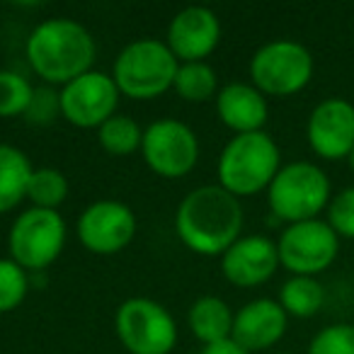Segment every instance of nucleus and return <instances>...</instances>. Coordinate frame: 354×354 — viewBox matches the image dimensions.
<instances>
[{"label": "nucleus", "instance_id": "f257e3e1", "mask_svg": "<svg viewBox=\"0 0 354 354\" xmlns=\"http://www.w3.org/2000/svg\"><path fill=\"white\" fill-rule=\"evenodd\" d=\"M175 231L185 248L197 255H223L241 238V199L226 192L221 185H202L180 202Z\"/></svg>", "mask_w": 354, "mask_h": 354}, {"label": "nucleus", "instance_id": "f03ea898", "mask_svg": "<svg viewBox=\"0 0 354 354\" xmlns=\"http://www.w3.org/2000/svg\"><path fill=\"white\" fill-rule=\"evenodd\" d=\"M27 61L46 85H68L93 71L95 39L80 22L68 17L44 20L27 39Z\"/></svg>", "mask_w": 354, "mask_h": 354}, {"label": "nucleus", "instance_id": "7ed1b4c3", "mask_svg": "<svg viewBox=\"0 0 354 354\" xmlns=\"http://www.w3.org/2000/svg\"><path fill=\"white\" fill-rule=\"evenodd\" d=\"M218 185L233 197H252L270 189L281 170V151L267 131L238 133L218 156Z\"/></svg>", "mask_w": 354, "mask_h": 354}, {"label": "nucleus", "instance_id": "20e7f679", "mask_svg": "<svg viewBox=\"0 0 354 354\" xmlns=\"http://www.w3.org/2000/svg\"><path fill=\"white\" fill-rule=\"evenodd\" d=\"M333 199L330 177L323 167L308 160H296L281 165L277 177L267 189V204L274 218L286 226L318 218Z\"/></svg>", "mask_w": 354, "mask_h": 354}, {"label": "nucleus", "instance_id": "39448f33", "mask_svg": "<svg viewBox=\"0 0 354 354\" xmlns=\"http://www.w3.org/2000/svg\"><path fill=\"white\" fill-rule=\"evenodd\" d=\"M180 61L165 41L136 39L114 59L112 78L119 95L131 100H156L175 85Z\"/></svg>", "mask_w": 354, "mask_h": 354}, {"label": "nucleus", "instance_id": "423d86ee", "mask_svg": "<svg viewBox=\"0 0 354 354\" xmlns=\"http://www.w3.org/2000/svg\"><path fill=\"white\" fill-rule=\"evenodd\" d=\"M313 56L294 39L262 44L250 59V80L265 97H291L313 78Z\"/></svg>", "mask_w": 354, "mask_h": 354}, {"label": "nucleus", "instance_id": "0eeeda50", "mask_svg": "<svg viewBox=\"0 0 354 354\" xmlns=\"http://www.w3.org/2000/svg\"><path fill=\"white\" fill-rule=\"evenodd\" d=\"M66 221L59 212L27 209L12 221L8 236L10 260L25 272H41L56 262L66 245Z\"/></svg>", "mask_w": 354, "mask_h": 354}, {"label": "nucleus", "instance_id": "6e6552de", "mask_svg": "<svg viewBox=\"0 0 354 354\" xmlns=\"http://www.w3.org/2000/svg\"><path fill=\"white\" fill-rule=\"evenodd\" d=\"M114 330L129 354H170L177 325L167 308L153 299H127L114 315Z\"/></svg>", "mask_w": 354, "mask_h": 354}, {"label": "nucleus", "instance_id": "1a4fd4ad", "mask_svg": "<svg viewBox=\"0 0 354 354\" xmlns=\"http://www.w3.org/2000/svg\"><path fill=\"white\" fill-rule=\"evenodd\" d=\"M279 265L291 272V277H318L339 255V236L328 221L291 223L281 231L277 241Z\"/></svg>", "mask_w": 354, "mask_h": 354}, {"label": "nucleus", "instance_id": "9d476101", "mask_svg": "<svg viewBox=\"0 0 354 354\" xmlns=\"http://www.w3.org/2000/svg\"><path fill=\"white\" fill-rule=\"evenodd\" d=\"M141 156L156 175L180 180L189 175L199 160L197 133L180 119H158L143 129Z\"/></svg>", "mask_w": 354, "mask_h": 354}, {"label": "nucleus", "instance_id": "9b49d317", "mask_svg": "<svg viewBox=\"0 0 354 354\" xmlns=\"http://www.w3.org/2000/svg\"><path fill=\"white\" fill-rule=\"evenodd\" d=\"M61 117L78 129H100L117 114L119 90L114 78L102 71H88L71 80L59 93Z\"/></svg>", "mask_w": 354, "mask_h": 354}, {"label": "nucleus", "instance_id": "f8f14e48", "mask_svg": "<svg viewBox=\"0 0 354 354\" xmlns=\"http://www.w3.org/2000/svg\"><path fill=\"white\" fill-rule=\"evenodd\" d=\"M136 236V216L122 202L100 199L78 218V241L95 255H117Z\"/></svg>", "mask_w": 354, "mask_h": 354}, {"label": "nucleus", "instance_id": "ddd939ff", "mask_svg": "<svg viewBox=\"0 0 354 354\" xmlns=\"http://www.w3.org/2000/svg\"><path fill=\"white\" fill-rule=\"evenodd\" d=\"M306 138L323 160H347L354 148V104L344 97L318 102L306 122Z\"/></svg>", "mask_w": 354, "mask_h": 354}, {"label": "nucleus", "instance_id": "4468645a", "mask_svg": "<svg viewBox=\"0 0 354 354\" xmlns=\"http://www.w3.org/2000/svg\"><path fill=\"white\" fill-rule=\"evenodd\" d=\"M221 41V22L204 6L180 10L167 25L165 44L180 64H197L212 56Z\"/></svg>", "mask_w": 354, "mask_h": 354}, {"label": "nucleus", "instance_id": "2eb2a0df", "mask_svg": "<svg viewBox=\"0 0 354 354\" xmlns=\"http://www.w3.org/2000/svg\"><path fill=\"white\" fill-rule=\"evenodd\" d=\"M277 267H279L277 243L267 236H241L221 255L223 277L241 289H252L270 281Z\"/></svg>", "mask_w": 354, "mask_h": 354}, {"label": "nucleus", "instance_id": "dca6fc26", "mask_svg": "<svg viewBox=\"0 0 354 354\" xmlns=\"http://www.w3.org/2000/svg\"><path fill=\"white\" fill-rule=\"evenodd\" d=\"M289 315L274 299H255L245 304L233 318L231 339L245 352H265L286 335Z\"/></svg>", "mask_w": 354, "mask_h": 354}, {"label": "nucleus", "instance_id": "f3484780", "mask_svg": "<svg viewBox=\"0 0 354 354\" xmlns=\"http://www.w3.org/2000/svg\"><path fill=\"white\" fill-rule=\"evenodd\" d=\"M216 114L223 127L238 133L265 131L270 119L267 97L252 83H228L216 95Z\"/></svg>", "mask_w": 354, "mask_h": 354}, {"label": "nucleus", "instance_id": "a211bd4d", "mask_svg": "<svg viewBox=\"0 0 354 354\" xmlns=\"http://www.w3.org/2000/svg\"><path fill=\"white\" fill-rule=\"evenodd\" d=\"M233 318L236 313L231 306L218 296H202L189 308V328L194 337L202 344H216L223 339H231L233 333Z\"/></svg>", "mask_w": 354, "mask_h": 354}, {"label": "nucleus", "instance_id": "6ab92c4d", "mask_svg": "<svg viewBox=\"0 0 354 354\" xmlns=\"http://www.w3.org/2000/svg\"><path fill=\"white\" fill-rule=\"evenodd\" d=\"M32 172L35 167L20 148L0 143V214L12 212L22 199H27Z\"/></svg>", "mask_w": 354, "mask_h": 354}, {"label": "nucleus", "instance_id": "aec40b11", "mask_svg": "<svg viewBox=\"0 0 354 354\" xmlns=\"http://www.w3.org/2000/svg\"><path fill=\"white\" fill-rule=\"evenodd\" d=\"M325 304V289L315 277H289L281 284L279 306L291 318H313Z\"/></svg>", "mask_w": 354, "mask_h": 354}, {"label": "nucleus", "instance_id": "412c9836", "mask_svg": "<svg viewBox=\"0 0 354 354\" xmlns=\"http://www.w3.org/2000/svg\"><path fill=\"white\" fill-rule=\"evenodd\" d=\"M175 93L185 100V102H207V100L216 97L218 78L216 71L204 61L197 64H180L175 75Z\"/></svg>", "mask_w": 354, "mask_h": 354}, {"label": "nucleus", "instance_id": "4be33fe9", "mask_svg": "<svg viewBox=\"0 0 354 354\" xmlns=\"http://www.w3.org/2000/svg\"><path fill=\"white\" fill-rule=\"evenodd\" d=\"M97 141L102 146V151H107L109 156L124 158V156H131L133 151H141L143 129L131 117L114 114L112 119H107L97 129Z\"/></svg>", "mask_w": 354, "mask_h": 354}, {"label": "nucleus", "instance_id": "5701e85b", "mask_svg": "<svg viewBox=\"0 0 354 354\" xmlns=\"http://www.w3.org/2000/svg\"><path fill=\"white\" fill-rule=\"evenodd\" d=\"M68 197V180L56 167H37L30 177V187H27V199L32 207L49 209L56 212Z\"/></svg>", "mask_w": 354, "mask_h": 354}, {"label": "nucleus", "instance_id": "b1692460", "mask_svg": "<svg viewBox=\"0 0 354 354\" xmlns=\"http://www.w3.org/2000/svg\"><path fill=\"white\" fill-rule=\"evenodd\" d=\"M35 88L15 71H0V119L20 117L32 102Z\"/></svg>", "mask_w": 354, "mask_h": 354}, {"label": "nucleus", "instance_id": "393cba45", "mask_svg": "<svg viewBox=\"0 0 354 354\" xmlns=\"http://www.w3.org/2000/svg\"><path fill=\"white\" fill-rule=\"evenodd\" d=\"M30 291V277L17 262L0 260V313H10L25 301Z\"/></svg>", "mask_w": 354, "mask_h": 354}, {"label": "nucleus", "instance_id": "a878e982", "mask_svg": "<svg viewBox=\"0 0 354 354\" xmlns=\"http://www.w3.org/2000/svg\"><path fill=\"white\" fill-rule=\"evenodd\" d=\"M308 354H354V325L335 323L318 330L308 344Z\"/></svg>", "mask_w": 354, "mask_h": 354}, {"label": "nucleus", "instance_id": "bb28decb", "mask_svg": "<svg viewBox=\"0 0 354 354\" xmlns=\"http://www.w3.org/2000/svg\"><path fill=\"white\" fill-rule=\"evenodd\" d=\"M328 223L339 238L354 241V185L337 192L328 204Z\"/></svg>", "mask_w": 354, "mask_h": 354}, {"label": "nucleus", "instance_id": "cd10ccee", "mask_svg": "<svg viewBox=\"0 0 354 354\" xmlns=\"http://www.w3.org/2000/svg\"><path fill=\"white\" fill-rule=\"evenodd\" d=\"M61 114V97L54 88L44 85V88H35L32 102L27 107L25 117L32 124H51Z\"/></svg>", "mask_w": 354, "mask_h": 354}, {"label": "nucleus", "instance_id": "c85d7f7f", "mask_svg": "<svg viewBox=\"0 0 354 354\" xmlns=\"http://www.w3.org/2000/svg\"><path fill=\"white\" fill-rule=\"evenodd\" d=\"M199 354H250L236 344L233 339H223V342H216V344H204V349Z\"/></svg>", "mask_w": 354, "mask_h": 354}, {"label": "nucleus", "instance_id": "c756f323", "mask_svg": "<svg viewBox=\"0 0 354 354\" xmlns=\"http://www.w3.org/2000/svg\"><path fill=\"white\" fill-rule=\"evenodd\" d=\"M347 165H349V170L354 172V148H352V153L347 156Z\"/></svg>", "mask_w": 354, "mask_h": 354}, {"label": "nucleus", "instance_id": "7c9ffc66", "mask_svg": "<svg viewBox=\"0 0 354 354\" xmlns=\"http://www.w3.org/2000/svg\"><path fill=\"white\" fill-rule=\"evenodd\" d=\"M274 354H294V352H274Z\"/></svg>", "mask_w": 354, "mask_h": 354}]
</instances>
